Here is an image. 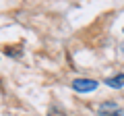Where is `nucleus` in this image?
<instances>
[{
	"label": "nucleus",
	"mask_w": 124,
	"mask_h": 116,
	"mask_svg": "<svg viewBox=\"0 0 124 116\" xmlns=\"http://www.w3.org/2000/svg\"><path fill=\"white\" fill-rule=\"evenodd\" d=\"M97 81L95 79H87V77H81V79H75L70 83V89L77 91V93H91V91L97 89Z\"/></svg>",
	"instance_id": "nucleus-1"
},
{
	"label": "nucleus",
	"mask_w": 124,
	"mask_h": 116,
	"mask_svg": "<svg viewBox=\"0 0 124 116\" xmlns=\"http://www.w3.org/2000/svg\"><path fill=\"white\" fill-rule=\"evenodd\" d=\"M97 114L99 116H124V110L118 106L116 102H101L97 106Z\"/></svg>",
	"instance_id": "nucleus-2"
},
{
	"label": "nucleus",
	"mask_w": 124,
	"mask_h": 116,
	"mask_svg": "<svg viewBox=\"0 0 124 116\" xmlns=\"http://www.w3.org/2000/svg\"><path fill=\"white\" fill-rule=\"evenodd\" d=\"M103 83H106L108 87H112V89H120V87H124V73H118V75H114V77H108Z\"/></svg>",
	"instance_id": "nucleus-3"
},
{
	"label": "nucleus",
	"mask_w": 124,
	"mask_h": 116,
	"mask_svg": "<svg viewBox=\"0 0 124 116\" xmlns=\"http://www.w3.org/2000/svg\"><path fill=\"white\" fill-rule=\"evenodd\" d=\"M48 116H68L66 110L62 106H58V104H52V106L48 108Z\"/></svg>",
	"instance_id": "nucleus-4"
},
{
	"label": "nucleus",
	"mask_w": 124,
	"mask_h": 116,
	"mask_svg": "<svg viewBox=\"0 0 124 116\" xmlns=\"http://www.w3.org/2000/svg\"><path fill=\"white\" fill-rule=\"evenodd\" d=\"M120 48H122V54H124V44H122V46H120Z\"/></svg>",
	"instance_id": "nucleus-5"
}]
</instances>
